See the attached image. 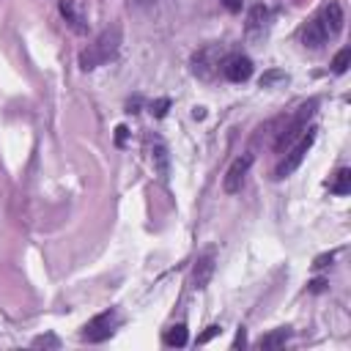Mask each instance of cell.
<instances>
[{
	"mask_svg": "<svg viewBox=\"0 0 351 351\" xmlns=\"http://www.w3.org/2000/svg\"><path fill=\"white\" fill-rule=\"evenodd\" d=\"M118 47H121V27L112 25V27L101 30V33L93 38V44H88V49L80 55V66H82L85 71H88V69H96V66L112 60L115 52H118Z\"/></svg>",
	"mask_w": 351,
	"mask_h": 351,
	"instance_id": "1",
	"label": "cell"
},
{
	"mask_svg": "<svg viewBox=\"0 0 351 351\" xmlns=\"http://www.w3.org/2000/svg\"><path fill=\"white\" fill-rule=\"evenodd\" d=\"M315 107H318V101L315 99H310L307 104H302L299 107V112L291 118V123L280 132V137H277V143H274V148H277V154H282V151H288L291 148V143L304 132V126H307V121H310V115L315 112Z\"/></svg>",
	"mask_w": 351,
	"mask_h": 351,
	"instance_id": "2",
	"label": "cell"
},
{
	"mask_svg": "<svg viewBox=\"0 0 351 351\" xmlns=\"http://www.w3.org/2000/svg\"><path fill=\"white\" fill-rule=\"evenodd\" d=\"M313 140H315V129H310L304 137H299V143L280 159V165L274 167V178H285V176H291L299 165H302V159H304V154L310 151V145H313Z\"/></svg>",
	"mask_w": 351,
	"mask_h": 351,
	"instance_id": "3",
	"label": "cell"
},
{
	"mask_svg": "<svg viewBox=\"0 0 351 351\" xmlns=\"http://www.w3.org/2000/svg\"><path fill=\"white\" fill-rule=\"evenodd\" d=\"M219 66H222V47H217V44L203 47V49L195 52V58H192V71H195L200 80H211V77L219 71Z\"/></svg>",
	"mask_w": 351,
	"mask_h": 351,
	"instance_id": "4",
	"label": "cell"
},
{
	"mask_svg": "<svg viewBox=\"0 0 351 351\" xmlns=\"http://www.w3.org/2000/svg\"><path fill=\"white\" fill-rule=\"evenodd\" d=\"M250 165H252V154H241V156L228 167L225 178H222V189H225L228 195H233V192H239V189L244 186V178H247V173H250Z\"/></svg>",
	"mask_w": 351,
	"mask_h": 351,
	"instance_id": "5",
	"label": "cell"
},
{
	"mask_svg": "<svg viewBox=\"0 0 351 351\" xmlns=\"http://www.w3.org/2000/svg\"><path fill=\"white\" fill-rule=\"evenodd\" d=\"M115 324H118V315H115V313H101V315H96L93 321H88V324H85L82 337H85V340H90V343L107 340V337L112 335Z\"/></svg>",
	"mask_w": 351,
	"mask_h": 351,
	"instance_id": "6",
	"label": "cell"
},
{
	"mask_svg": "<svg viewBox=\"0 0 351 351\" xmlns=\"http://www.w3.org/2000/svg\"><path fill=\"white\" fill-rule=\"evenodd\" d=\"M222 74L230 80V82H244L252 77V60L247 55H228L222 60Z\"/></svg>",
	"mask_w": 351,
	"mask_h": 351,
	"instance_id": "7",
	"label": "cell"
},
{
	"mask_svg": "<svg viewBox=\"0 0 351 351\" xmlns=\"http://www.w3.org/2000/svg\"><path fill=\"white\" fill-rule=\"evenodd\" d=\"M214 261H217L214 250L203 252V255L195 261V269H192V285H195L197 291H203V288L208 285V280H211V274H214Z\"/></svg>",
	"mask_w": 351,
	"mask_h": 351,
	"instance_id": "8",
	"label": "cell"
},
{
	"mask_svg": "<svg viewBox=\"0 0 351 351\" xmlns=\"http://www.w3.org/2000/svg\"><path fill=\"white\" fill-rule=\"evenodd\" d=\"M318 22H321V27H324L326 36H337L340 27H343V11H340V5H337V3H329V5L321 11Z\"/></svg>",
	"mask_w": 351,
	"mask_h": 351,
	"instance_id": "9",
	"label": "cell"
},
{
	"mask_svg": "<svg viewBox=\"0 0 351 351\" xmlns=\"http://www.w3.org/2000/svg\"><path fill=\"white\" fill-rule=\"evenodd\" d=\"M148 145H151V162L156 167V173L162 178H167V148L159 137H148Z\"/></svg>",
	"mask_w": 351,
	"mask_h": 351,
	"instance_id": "10",
	"label": "cell"
},
{
	"mask_svg": "<svg viewBox=\"0 0 351 351\" xmlns=\"http://www.w3.org/2000/svg\"><path fill=\"white\" fill-rule=\"evenodd\" d=\"M329 36L324 33V27H321V22H318V16L313 19V22H307L304 25V30H302V41H304V47H321L324 41H326Z\"/></svg>",
	"mask_w": 351,
	"mask_h": 351,
	"instance_id": "11",
	"label": "cell"
},
{
	"mask_svg": "<svg viewBox=\"0 0 351 351\" xmlns=\"http://www.w3.org/2000/svg\"><path fill=\"white\" fill-rule=\"evenodd\" d=\"M60 14L66 16V22H69L77 33H85V30H88V25H85V19H82V14H80V8H77L74 0H60Z\"/></svg>",
	"mask_w": 351,
	"mask_h": 351,
	"instance_id": "12",
	"label": "cell"
},
{
	"mask_svg": "<svg viewBox=\"0 0 351 351\" xmlns=\"http://www.w3.org/2000/svg\"><path fill=\"white\" fill-rule=\"evenodd\" d=\"M266 19H269V11L263 5H255L250 11V16H247V33L250 36H261L266 30Z\"/></svg>",
	"mask_w": 351,
	"mask_h": 351,
	"instance_id": "13",
	"label": "cell"
},
{
	"mask_svg": "<svg viewBox=\"0 0 351 351\" xmlns=\"http://www.w3.org/2000/svg\"><path fill=\"white\" fill-rule=\"evenodd\" d=\"M329 189L335 192V195H348L351 192V170H337V176H335V181L329 184Z\"/></svg>",
	"mask_w": 351,
	"mask_h": 351,
	"instance_id": "14",
	"label": "cell"
},
{
	"mask_svg": "<svg viewBox=\"0 0 351 351\" xmlns=\"http://www.w3.org/2000/svg\"><path fill=\"white\" fill-rule=\"evenodd\" d=\"M165 346H176V348L186 346V326H184V324L170 326V329L165 332Z\"/></svg>",
	"mask_w": 351,
	"mask_h": 351,
	"instance_id": "15",
	"label": "cell"
},
{
	"mask_svg": "<svg viewBox=\"0 0 351 351\" xmlns=\"http://www.w3.org/2000/svg\"><path fill=\"white\" fill-rule=\"evenodd\" d=\"M291 337V329H277V332H271V335H266V337H261V348H280V346H285V340Z\"/></svg>",
	"mask_w": 351,
	"mask_h": 351,
	"instance_id": "16",
	"label": "cell"
},
{
	"mask_svg": "<svg viewBox=\"0 0 351 351\" xmlns=\"http://www.w3.org/2000/svg\"><path fill=\"white\" fill-rule=\"evenodd\" d=\"M348 63H351V49H340V52L335 55V60H332V71H335V74H343V71L348 69Z\"/></svg>",
	"mask_w": 351,
	"mask_h": 351,
	"instance_id": "17",
	"label": "cell"
},
{
	"mask_svg": "<svg viewBox=\"0 0 351 351\" xmlns=\"http://www.w3.org/2000/svg\"><path fill=\"white\" fill-rule=\"evenodd\" d=\"M33 348H58V337L55 335H41L33 340Z\"/></svg>",
	"mask_w": 351,
	"mask_h": 351,
	"instance_id": "18",
	"label": "cell"
},
{
	"mask_svg": "<svg viewBox=\"0 0 351 351\" xmlns=\"http://www.w3.org/2000/svg\"><path fill=\"white\" fill-rule=\"evenodd\" d=\"M167 104H170V101H167V99H159V101H156V104H151V112H154V115H156V118H162V115H165V112H167Z\"/></svg>",
	"mask_w": 351,
	"mask_h": 351,
	"instance_id": "19",
	"label": "cell"
},
{
	"mask_svg": "<svg viewBox=\"0 0 351 351\" xmlns=\"http://www.w3.org/2000/svg\"><path fill=\"white\" fill-rule=\"evenodd\" d=\"M219 332H222L219 326H208V329H206V332H203V335L197 337V343H208V340H211V337H217Z\"/></svg>",
	"mask_w": 351,
	"mask_h": 351,
	"instance_id": "20",
	"label": "cell"
},
{
	"mask_svg": "<svg viewBox=\"0 0 351 351\" xmlns=\"http://www.w3.org/2000/svg\"><path fill=\"white\" fill-rule=\"evenodd\" d=\"M329 261H332V255H321V258H315V263H313V266H315V269H321V266H326Z\"/></svg>",
	"mask_w": 351,
	"mask_h": 351,
	"instance_id": "21",
	"label": "cell"
},
{
	"mask_svg": "<svg viewBox=\"0 0 351 351\" xmlns=\"http://www.w3.org/2000/svg\"><path fill=\"white\" fill-rule=\"evenodd\" d=\"M225 8L228 11H239L241 8V0H225Z\"/></svg>",
	"mask_w": 351,
	"mask_h": 351,
	"instance_id": "22",
	"label": "cell"
},
{
	"mask_svg": "<svg viewBox=\"0 0 351 351\" xmlns=\"http://www.w3.org/2000/svg\"><path fill=\"white\" fill-rule=\"evenodd\" d=\"M244 343H247V337H244V329H241V332L236 335V340H233V348H239V346H244Z\"/></svg>",
	"mask_w": 351,
	"mask_h": 351,
	"instance_id": "23",
	"label": "cell"
},
{
	"mask_svg": "<svg viewBox=\"0 0 351 351\" xmlns=\"http://www.w3.org/2000/svg\"><path fill=\"white\" fill-rule=\"evenodd\" d=\"M324 285H326V282H324V280H315V282H313V291H321V288H324Z\"/></svg>",
	"mask_w": 351,
	"mask_h": 351,
	"instance_id": "24",
	"label": "cell"
}]
</instances>
